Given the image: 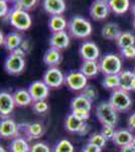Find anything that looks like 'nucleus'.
<instances>
[{"label":"nucleus","instance_id":"1","mask_svg":"<svg viewBox=\"0 0 135 152\" xmlns=\"http://www.w3.org/2000/svg\"><path fill=\"white\" fill-rule=\"evenodd\" d=\"M68 28L70 34L77 39H85L91 36L93 26L88 19L83 16H74L68 21Z\"/></svg>","mask_w":135,"mask_h":152},{"label":"nucleus","instance_id":"2","mask_svg":"<svg viewBox=\"0 0 135 152\" xmlns=\"http://www.w3.org/2000/svg\"><path fill=\"white\" fill-rule=\"evenodd\" d=\"M96 116L103 126H113L117 124L118 115L109 102H102L96 107Z\"/></svg>","mask_w":135,"mask_h":152},{"label":"nucleus","instance_id":"3","mask_svg":"<svg viewBox=\"0 0 135 152\" xmlns=\"http://www.w3.org/2000/svg\"><path fill=\"white\" fill-rule=\"evenodd\" d=\"M99 66L104 75H118L122 71V60L118 55L107 54L100 59Z\"/></svg>","mask_w":135,"mask_h":152},{"label":"nucleus","instance_id":"4","mask_svg":"<svg viewBox=\"0 0 135 152\" xmlns=\"http://www.w3.org/2000/svg\"><path fill=\"white\" fill-rule=\"evenodd\" d=\"M109 102L118 113L127 112L132 107V99L129 95V92L121 88L113 90Z\"/></svg>","mask_w":135,"mask_h":152},{"label":"nucleus","instance_id":"5","mask_svg":"<svg viewBox=\"0 0 135 152\" xmlns=\"http://www.w3.org/2000/svg\"><path fill=\"white\" fill-rule=\"evenodd\" d=\"M9 21L13 28L18 31H26L31 26V18L23 9H14L9 13Z\"/></svg>","mask_w":135,"mask_h":152},{"label":"nucleus","instance_id":"6","mask_svg":"<svg viewBox=\"0 0 135 152\" xmlns=\"http://www.w3.org/2000/svg\"><path fill=\"white\" fill-rule=\"evenodd\" d=\"M65 84L73 91H82L88 84V78L79 71H72L66 75Z\"/></svg>","mask_w":135,"mask_h":152},{"label":"nucleus","instance_id":"7","mask_svg":"<svg viewBox=\"0 0 135 152\" xmlns=\"http://www.w3.org/2000/svg\"><path fill=\"white\" fill-rule=\"evenodd\" d=\"M5 71L10 75H18L25 68V60L22 56H19L15 53H10L4 62Z\"/></svg>","mask_w":135,"mask_h":152},{"label":"nucleus","instance_id":"8","mask_svg":"<svg viewBox=\"0 0 135 152\" xmlns=\"http://www.w3.org/2000/svg\"><path fill=\"white\" fill-rule=\"evenodd\" d=\"M43 80L50 88H60L65 83L66 76L56 67H51L45 72Z\"/></svg>","mask_w":135,"mask_h":152},{"label":"nucleus","instance_id":"9","mask_svg":"<svg viewBox=\"0 0 135 152\" xmlns=\"http://www.w3.org/2000/svg\"><path fill=\"white\" fill-rule=\"evenodd\" d=\"M87 124L86 121L80 119L73 113L69 114L65 120V128L70 133H77L80 135H84L87 132Z\"/></svg>","mask_w":135,"mask_h":152},{"label":"nucleus","instance_id":"10","mask_svg":"<svg viewBox=\"0 0 135 152\" xmlns=\"http://www.w3.org/2000/svg\"><path fill=\"white\" fill-rule=\"evenodd\" d=\"M28 91L32 97L33 102H40L46 99L50 94V87L43 82V80H36L28 86Z\"/></svg>","mask_w":135,"mask_h":152},{"label":"nucleus","instance_id":"11","mask_svg":"<svg viewBox=\"0 0 135 152\" xmlns=\"http://www.w3.org/2000/svg\"><path fill=\"white\" fill-rule=\"evenodd\" d=\"M18 125L12 119H2L0 123V136L3 139H14L18 137Z\"/></svg>","mask_w":135,"mask_h":152},{"label":"nucleus","instance_id":"12","mask_svg":"<svg viewBox=\"0 0 135 152\" xmlns=\"http://www.w3.org/2000/svg\"><path fill=\"white\" fill-rule=\"evenodd\" d=\"M83 61H97L100 57V50L93 42H85L81 45L79 50Z\"/></svg>","mask_w":135,"mask_h":152},{"label":"nucleus","instance_id":"13","mask_svg":"<svg viewBox=\"0 0 135 152\" xmlns=\"http://www.w3.org/2000/svg\"><path fill=\"white\" fill-rule=\"evenodd\" d=\"M13 95L7 91H1L0 94V115L2 119L8 118L15 107Z\"/></svg>","mask_w":135,"mask_h":152},{"label":"nucleus","instance_id":"14","mask_svg":"<svg viewBox=\"0 0 135 152\" xmlns=\"http://www.w3.org/2000/svg\"><path fill=\"white\" fill-rule=\"evenodd\" d=\"M50 45L51 48L56 49L58 51H62L64 49L68 48L70 45V37L66 31H58V33H53L51 36L50 39Z\"/></svg>","mask_w":135,"mask_h":152},{"label":"nucleus","instance_id":"15","mask_svg":"<svg viewBox=\"0 0 135 152\" xmlns=\"http://www.w3.org/2000/svg\"><path fill=\"white\" fill-rule=\"evenodd\" d=\"M43 9L51 15H62L66 11L65 0H43Z\"/></svg>","mask_w":135,"mask_h":152},{"label":"nucleus","instance_id":"16","mask_svg":"<svg viewBox=\"0 0 135 152\" xmlns=\"http://www.w3.org/2000/svg\"><path fill=\"white\" fill-rule=\"evenodd\" d=\"M110 7L108 4L94 1L90 7V15L95 20H103L109 15Z\"/></svg>","mask_w":135,"mask_h":152},{"label":"nucleus","instance_id":"17","mask_svg":"<svg viewBox=\"0 0 135 152\" xmlns=\"http://www.w3.org/2000/svg\"><path fill=\"white\" fill-rule=\"evenodd\" d=\"M134 136L132 134V132L130 130L127 129H121V130H117L115 132L114 138H113V143L116 144L117 146H119L120 148L127 145H130L131 141L133 140Z\"/></svg>","mask_w":135,"mask_h":152},{"label":"nucleus","instance_id":"18","mask_svg":"<svg viewBox=\"0 0 135 152\" xmlns=\"http://www.w3.org/2000/svg\"><path fill=\"white\" fill-rule=\"evenodd\" d=\"M121 28L117 23H108L104 24V26L102 28L101 35L105 40L108 41H116L119 38V36L121 35Z\"/></svg>","mask_w":135,"mask_h":152},{"label":"nucleus","instance_id":"19","mask_svg":"<svg viewBox=\"0 0 135 152\" xmlns=\"http://www.w3.org/2000/svg\"><path fill=\"white\" fill-rule=\"evenodd\" d=\"M80 71L87 78L96 77L99 74V72H101L99 63L97 61H83L80 67Z\"/></svg>","mask_w":135,"mask_h":152},{"label":"nucleus","instance_id":"20","mask_svg":"<svg viewBox=\"0 0 135 152\" xmlns=\"http://www.w3.org/2000/svg\"><path fill=\"white\" fill-rule=\"evenodd\" d=\"M12 95H13L16 107H26V105L30 104L31 102H33L28 89L26 90L24 88H19V89L15 90Z\"/></svg>","mask_w":135,"mask_h":152},{"label":"nucleus","instance_id":"21","mask_svg":"<svg viewBox=\"0 0 135 152\" xmlns=\"http://www.w3.org/2000/svg\"><path fill=\"white\" fill-rule=\"evenodd\" d=\"M62 61V54L61 51L56 50V49L50 48L43 55V62L48 67H56Z\"/></svg>","mask_w":135,"mask_h":152},{"label":"nucleus","instance_id":"22","mask_svg":"<svg viewBox=\"0 0 135 152\" xmlns=\"http://www.w3.org/2000/svg\"><path fill=\"white\" fill-rule=\"evenodd\" d=\"M68 28V23L63 15H51L48 20V28L51 33L66 31Z\"/></svg>","mask_w":135,"mask_h":152},{"label":"nucleus","instance_id":"23","mask_svg":"<svg viewBox=\"0 0 135 152\" xmlns=\"http://www.w3.org/2000/svg\"><path fill=\"white\" fill-rule=\"evenodd\" d=\"M22 38L17 33H10L5 36V42H4V47L7 51L13 53L22 43Z\"/></svg>","mask_w":135,"mask_h":152},{"label":"nucleus","instance_id":"24","mask_svg":"<svg viewBox=\"0 0 135 152\" xmlns=\"http://www.w3.org/2000/svg\"><path fill=\"white\" fill-rule=\"evenodd\" d=\"M29 150H30V146L28 144V140L22 137H16L12 139L9 145L10 152H29Z\"/></svg>","mask_w":135,"mask_h":152},{"label":"nucleus","instance_id":"25","mask_svg":"<svg viewBox=\"0 0 135 152\" xmlns=\"http://www.w3.org/2000/svg\"><path fill=\"white\" fill-rule=\"evenodd\" d=\"M135 76V73L130 70H124L119 73V79H120V87L121 89L130 91L132 86V81Z\"/></svg>","mask_w":135,"mask_h":152},{"label":"nucleus","instance_id":"26","mask_svg":"<svg viewBox=\"0 0 135 152\" xmlns=\"http://www.w3.org/2000/svg\"><path fill=\"white\" fill-rule=\"evenodd\" d=\"M92 109V102L83 96L82 94L75 96L71 102V110H85L91 112Z\"/></svg>","mask_w":135,"mask_h":152},{"label":"nucleus","instance_id":"27","mask_svg":"<svg viewBox=\"0 0 135 152\" xmlns=\"http://www.w3.org/2000/svg\"><path fill=\"white\" fill-rule=\"evenodd\" d=\"M116 44L119 49L135 46V36L131 31H122L119 38L116 40Z\"/></svg>","mask_w":135,"mask_h":152},{"label":"nucleus","instance_id":"28","mask_svg":"<svg viewBox=\"0 0 135 152\" xmlns=\"http://www.w3.org/2000/svg\"><path fill=\"white\" fill-rule=\"evenodd\" d=\"M109 7L114 13L123 14L129 9L130 1L129 0H110Z\"/></svg>","mask_w":135,"mask_h":152},{"label":"nucleus","instance_id":"29","mask_svg":"<svg viewBox=\"0 0 135 152\" xmlns=\"http://www.w3.org/2000/svg\"><path fill=\"white\" fill-rule=\"evenodd\" d=\"M102 85L106 89H117L120 87V79L118 75H105L102 80Z\"/></svg>","mask_w":135,"mask_h":152},{"label":"nucleus","instance_id":"30","mask_svg":"<svg viewBox=\"0 0 135 152\" xmlns=\"http://www.w3.org/2000/svg\"><path fill=\"white\" fill-rule=\"evenodd\" d=\"M75 148L72 142L69 141L68 139H62L58 142H56L53 148V152H74Z\"/></svg>","mask_w":135,"mask_h":152},{"label":"nucleus","instance_id":"31","mask_svg":"<svg viewBox=\"0 0 135 152\" xmlns=\"http://www.w3.org/2000/svg\"><path fill=\"white\" fill-rule=\"evenodd\" d=\"M81 94L93 102L96 99H97L98 91H97V89H96V87L94 86V85L87 84V86H86L84 89L81 91Z\"/></svg>","mask_w":135,"mask_h":152},{"label":"nucleus","instance_id":"32","mask_svg":"<svg viewBox=\"0 0 135 152\" xmlns=\"http://www.w3.org/2000/svg\"><path fill=\"white\" fill-rule=\"evenodd\" d=\"M107 140L103 137V135L101 133H94L90 136L89 138V143H92L94 145L100 147V148H104L106 145Z\"/></svg>","mask_w":135,"mask_h":152},{"label":"nucleus","instance_id":"33","mask_svg":"<svg viewBox=\"0 0 135 152\" xmlns=\"http://www.w3.org/2000/svg\"><path fill=\"white\" fill-rule=\"evenodd\" d=\"M48 104L45 100H40V102H34L32 104V110L35 114L43 115L48 111Z\"/></svg>","mask_w":135,"mask_h":152},{"label":"nucleus","instance_id":"34","mask_svg":"<svg viewBox=\"0 0 135 152\" xmlns=\"http://www.w3.org/2000/svg\"><path fill=\"white\" fill-rule=\"evenodd\" d=\"M115 132H116V130L114 129L113 126H103L100 133L103 135V137L107 141H112L113 138H114Z\"/></svg>","mask_w":135,"mask_h":152},{"label":"nucleus","instance_id":"35","mask_svg":"<svg viewBox=\"0 0 135 152\" xmlns=\"http://www.w3.org/2000/svg\"><path fill=\"white\" fill-rule=\"evenodd\" d=\"M38 0H18L19 9H23L25 11L31 10L35 7Z\"/></svg>","mask_w":135,"mask_h":152},{"label":"nucleus","instance_id":"36","mask_svg":"<svg viewBox=\"0 0 135 152\" xmlns=\"http://www.w3.org/2000/svg\"><path fill=\"white\" fill-rule=\"evenodd\" d=\"M121 57L127 60H131L135 58V46H129V47L120 49Z\"/></svg>","mask_w":135,"mask_h":152},{"label":"nucleus","instance_id":"37","mask_svg":"<svg viewBox=\"0 0 135 152\" xmlns=\"http://www.w3.org/2000/svg\"><path fill=\"white\" fill-rule=\"evenodd\" d=\"M29 152H51V148L43 142H36L30 146Z\"/></svg>","mask_w":135,"mask_h":152},{"label":"nucleus","instance_id":"38","mask_svg":"<svg viewBox=\"0 0 135 152\" xmlns=\"http://www.w3.org/2000/svg\"><path fill=\"white\" fill-rule=\"evenodd\" d=\"M28 51H29V44H28V42L27 41H22L21 45L19 46V47L17 48L13 53H15V54H17V55L24 57V56H25L26 54L28 53Z\"/></svg>","mask_w":135,"mask_h":152},{"label":"nucleus","instance_id":"39","mask_svg":"<svg viewBox=\"0 0 135 152\" xmlns=\"http://www.w3.org/2000/svg\"><path fill=\"white\" fill-rule=\"evenodd\" d=\"M9 5L6 0H0V16L5 18L6 15H9Z\"/></svg>","mask_w":135,"mask_h":152},{"label":"nucleus","instance_id":"40","mask_svg":"<svg viewBox=\"0 0 135 152\" xmlns=\"http://www.w3.org/2000/svg\"><path fill=\"white\" fill-rule=\"evenodd\" d=\"M72 113L84 121H87L90 117V112L85 111V110H72Z\"/></svg>","mask_w":135,"mask_h":152},{"label":"nucleus","instance_id":"41","mask_svg":"<svg viewBox=\"0 0 135 152\" xmlns=\"http://www.w3.org/2000/svg\"><path fill=\"white\" fill-rule=\"evenodd\" d=\"M101 151L102 148H100V147L96 146L92 143H89V142L82 149V152H101Z\"/></svg>","mask_w":135,"mask_h":152},{"label":"nucleus","instance_id":"42","mask_svg":"<svg viewBox=\"0 0 135 152\" xmlns=\"http://www.w3.org/2000/svg\"><path fill=\"white\" fill-rule=\"evenodd\" d=\"M127 125H128V128L130 131H135V113L131 114L128 118V121H127Z\"/></svg>","mask_w":135,"mask_h":152},{"label":"nucleus","instance_id":"43","mask_svg":"<svg viewBox=\"0 0 135 152\" xmlns=\"http://www.w3.org/2000/svg\"><path fill=\"white\" fill-rule=\"evenodd\" d=\"M120 152H135V150L130 145H127V146L121 147V148H120Z\"/></svg>","mask_w":135,"mask_h":152},{"label":"nucleus","instance_id":"44","mask_svg":"<svg viewBox=\"0 0 135 152\" xmlns=\"http://www.w3.org/2000/svg\"><path fill=\"white\" fill-rule=\"evenodd\" d=\"M0 38H1V39H0V45L3 46L4 45V42H5V36H4V34L2 33V31L0 33Z\"/></svg>","mask_w":135,"mask_h":152},{"label":"nucleus","instance_id":"45","mask_svg":"<svg viewBox=\"0 0 135 152\" xmlns=\"http://www.w3.org/2000/svg\"><path fill=\"white\" fill-rule=\"evenodd\" d=\"M95 1H97V2H100V3L108 4V5H109V2H110V0H95Z\"/></svg>","mask_w":135,"mask_h":152},{"label":"nucleus","instance_id":"46","mask_svg":"<svg viewBox=\"0 0 135 152\" xmlns=\"http://www.w3.org/2000/svg\"><path fill=\"white\" fill-rule=\"evenodd\" d=\"M131 91H135V76H134V78H133V81H132Z\"/></svg>","mask_w":135,"mask_h":152},{"label":"nucleus","instance_id":"47","mask_svg":"<svg viewBox=\"0 0 135 152\" xmlns=\"http://www.w3.org/2000/svg\"><path fill=\"white\" fill-rule=\"evenodd\" d=\"M131 12H132V14H133L134 18H135V2L132 4V6H131Z\"/></svg>","mask_w":135,"mask_h":152},{"label":"nucleus","instance_id":"48","mask_svg":"<svg viewBox=\"0 0 135 152\" xmlns=\"http://www.w3.org/2000/svg\"><path fill=\"white\" fill-rule=\"evenodd\" d=\"M130 146H131L132 148H133L134 150H135V137L133 138V140L131 141V143H130Z\"/></svg>","mask_w":135,"mask_h":152},{"label":"nucleus","instance_id":"49","mask_svg":"<svg viewBox=\"0 0 135 152\" xmlns=\"http://www.w3.org/2000/svg\"><path fill=\"white\" fill-rule=\"evenodd\" d=\"M0 152H7V151L5 150V148H4V147L0 146Z\"/></svg>","mask_w":135,"mask_h":152},{"label":"nucleus","instance_id":"50","mask_svg":"<svg viewBox=\"0 0 135 152\" xmlns=\"http://www.w3.org/2000/svg\"><path fill=\"white\" fill-rule=\"evenodd\" d=\"M133 28H135V18H134V19H133Z\"/></svg>","mask_w":135,"mask_h":152},{"label":"nucleus","instance_id":"51","mask_svg":"<svg viewBox=\"0 0 135 152\" xmlns=\"http://www.w3.org/2000/svg\"><path fill=\"white\" fill-rule=\"evenodd\" d=\"M133 72L135 73V66H134V70H133Z\"/></svg>","mask_w":135,"mask_h":152}]
</instances>
